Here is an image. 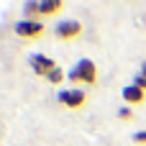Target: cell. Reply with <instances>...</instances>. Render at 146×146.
Masks as SVG:
<instances>
[{
	"mask_svg": "<svg viewBox=\"0 0 146 146\" xmlns=\"http://www.w3.org/2000/svg\"><path fill=\"white\" fill-rule=\"evenodd\" d=\"M80 33H82V23L74 21V18H67V21H59V23H56V36H59L62 41H72V38H77Z\"/></svg>",
	"mask_w": 146,
	"mask_h": 146,
	"instance_id": "277c9868",
	"label": "cell"
},
{
	"mask_svg": "<svg viewBox=\"0 0 146 146\" xmlns=\"http://www.w3.org/2000/svg\"><path fill=\"white\" fill-rule=\"evenodd\" d=\"M133 85H136V87H141V90L146 92V74H144V72H139V74L133 77Z\"/></svg>",
	"mask_w": 146,
	"mask_h": 146,
	"instance_id": "8fae6325",
	"label": "cell"
},
{
	"mask_svg": "<svg viewBox=\"0 0 146 146\" xmlns=\"http://www.w3.org/2000/svg\"><path fill=\"white\" fill-rule=\"evenodd\" d=\"M23 13H26V21H38V3H26Z\"/></svg>",
	"mask_w": 146,
	"mask_h": 146,
	"instance_id": "ba28073f",
	"label": "cell"
},
{
	"mask_svg": "<svg viewBox=\"0 0 146 146\" xmlns=\"http://www.w3.org/2000/svg\"><path fill=\"white\" fill-rule=\"evenodd\" d=\"M133 141H136L139 146H146V131H139V133L133 136Z\"/></svg>",
	"mask_w": 146,
	"mask_h": 146,
	"instance_id": "7c38bea8",
	"label": "cell"
},
{
	"mask_svg": "<svg viewBox=\"0 0 146 146\" xmlns=\"http://www.w3.org/2000/svg\"><path fill=\"white\" fill-rule=\"evenodd\" d=\"M15 36L21 38H41L44 36V23L41 21H18L15 23Z\"/></svg>",
	"mask_w": 146,
	"mask_h": 146,
	"instance_id": "3957f363",
	"label": "cell"
},
{
	"mask_svg": "<svg viewBox=\"0 0 146 146\" xmlns=\"http://www.w3.org/2000/svg\"><path fill=\"white\" fill-rule=\"evenodd\" d=\"M64 8L62 0H38V15H56Z\"/></svg>",
	"mask_w": 146,
	"mask_h": 146,
	"instance_id": "52a82bcc",
	"label": "cell"
},
{
	"mask_svg": "<svg viewBox=\"0 0 146 146\" xmlns=\"http://www.w3.org/2000/svg\"><path fill=\"white\" fill-rule=\"evenodd\" d=\"M118 118H121V121H131V118H133V110H131V105L121 108V110H118Z\"/></svg>",
	"mask_w": 146,
	"mask_h": 146,
	"instance_id": "30bf717a",
	"label": "cell"
},
{
	"mask_svg": "<svg viewBox=\"0 0 146 146\" xmlns=\"http://www.w3.org/2000/svg\"><path fill=\"white\" fill-rule=\"evenodd\" d=\"M31 69L36 72V77H49V74L56 69V64H54V59L46 56V54H31Z\"/></svg>",
	"mask_w": 146,
	"mask_h": 146,
	"instance_id": "5b68a950",
	"label": "cell"
},
{
	"mask_svg": "<svg viewBox=\"0 0 146 146\" xmlns=\"http://www.w3.org/2000/svg\"><path fill=\"white\" fill-rule=\"evenodd\" d=\"M56 100H59L64 108H69V110H77V108H82V105L87 103V92H85V90H80V87L62 90V92L56 95Z\"/></svg>",
	"mask_w": 146,
	"mask_h": 146,
	"instance_id": "7a4b0ae2",
	"label": "cell"
},
{
	"mask_svg": "<svg viewBox=\"0 0 146 146\" xmlns=\"http://www.w3.org/2000/svg\"><path fill=\"white\" fill-rule=\"evenodd\" d=\"M64 77H67V74H64V69H62V67H56V69H54V72H51V74H49L46 80H49L51 85H59V82H62Z\"/></svg>",
	"mask_w": 146,
	"mask_h": 146,
	"instance_id": "9c48e42d",
	"label": "cell"
},
{
	"mask_svg": "<svg viewBox=\"0 0 146 146\" xmlns=\"http://www.w3.org/2000/svg\"><path fill=\"white\" fill-rule=\"evenodd\" d=\"M74 85H95L98 82V67H95V62L92 59H80L74 67H72V72L67 74Z\"/></svg>",
	"mask_w": 146,
	"mask_h": 146,
	"instance_id": "6da1fadb",
	"label": "cell"
},
{
	"mask_svg": "<svg viewBox=\"0 0 146 146\" xmlns=\"http://www.w3.org/2000/svg\"><path fill=\"white\" fill-rule=\"evenodd\" d=\"M141 72H144V74H146V62H144V67H141Z\"/></svg>",
	"mask_w": 146,
	"mask_h": 146,
	"instance_id": "4fadbf2b",
	"label": "cell"
},
{
	"mask_svg": "<svg viewBox=\"0 0 146 146\" xmlns=\"http://www.w3.org/2000/svg\"><path fill=\"white\" fill-rule=\"evenodd\" d=\"M123 100H126V105H141L146 100V92L141 87H136V85H128V87H123Z\"/></svg>",
	"mask_w": 146,
	"mask_h": 146,
	"instance_id": "8992f818",
	"label": "cell"
}]
</instances>
